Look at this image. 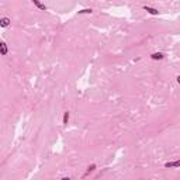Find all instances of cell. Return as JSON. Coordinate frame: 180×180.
Returning <instances> with one entry per match:
<instances>
[{"instance_id": "cell-2", "label": "cell", "mask_w": 180, "mask_h": 180, "mask_svg": "<svg viewBox=\"0 0 180 180\" xmlns=\"http://www.w3.org/2000/svg\"><path fill=\"white\" fill-rule=\"evenodd\" d=\"M7 52H9L7 45H6L4 42H0V55H7Z\"/></svg>"}, {"instance_id": "cell-1", "label": "cell", "mask_w": 180, "mask_h": 180, "mask_svg": "<svg viewBox=\"0 0 180 180\" xmlns=\"http://www.w3.org/2000/svg\"><path fill=\"white\" fill-rule=\"evenodd\" d=\"M143 10H145V11H148L149 14H152V16H158V14H159V11H158L156 9L149 7V6H143Z\"/></svg>"}, {"instance_id": "cell-9", "label": "cell", "mask_w": 180, "mask_h": 180, "mask_svg": "<svg viewBox=\"0 0 180 180\" xmlns=\"http://www.w3.org/2000/svg\"><path fill=\"white\" fill-rule=\"evenodd\" d=\"M94 169H96V165H90V166L87 167V172L84 173V176H87L89 173H90V172H93V170H94Z\"/></svg>"}, {"instance_id": "cell-3", "label": "cell", "mask_w": 180, "mask_h": 180, "mask_svg": "<svg viewBox=\"0 0 180 180\" xmlns=\"http://www.w3.org/2000/svg\"><path fill=\"white\" fill-rule=\"evenodd\" d=\"M151 58H152L153 60H161V59H163V58H165V55H163L162 52H155V54H152V55H151Z\"/></svg>"}, {"instance_id": "cell-8", "label": "cell", "mask_w": 180, "mask_h": 180, "mask_svg": "<svg viewBox=\"0 0 180 180\" xmlns=\"http://www.w3.org/2000/svg\"><path fill=\"white\" fill-rule=\"evenodd\" d=\"M90 13H93L92 9H83V10H80V11H79V14H90Z\"/></svg>"}, {"instance_id": "cell-6", "label": "cell", "mask_w": 180, "mask_h": 180, "mask_svg": "<svg viewBox=\"0 0 180 180\" xmlns=\"http://www.w3.org/2000/svg\"><path fill=\"white\" fill-rule=\"evenodd\" d=\"M9 24H10V20L7 19V17L0 19V27H9Z\"/></svg>"}, {"instance_id": "cell-4", "label": "cell", "mask_w": 180, "mask_h": 180, "mask_svg": "<svg viewBox=\"0 0 180 180\" xmlns=\"http://www.w3.org/2000/svg\"><path fill=\"white\" fill-rule=\"evenodd\" d=\"M32 3H34L35 6H37V7H38L40 10H46V6L44 4V3H41L40 0H32Z\"/></svg>"}, {"instance_id": "cell-7", "label": "cell", "mask_w": 180, "mask_h": 180, "mask_svg": "<svg viewBox=\"0 0 180 180\" xmlns=\"http://www.w3.org/2000/svg\"><path fill=\"white\" fill-rule=\"evenodd\" d=\"M68 121H69V113L66 111V113H63V120H62V122H63V125L68 124Z\"/></svg>"}, {"instance_id": "cell-5", "label": "cell", "mask_w": 180, "mask_h": 180, "mask_svg": "<svg viewBox=\"0 0 180 180\" xmlns=\"http://www.w3.org/2000/svg\"><path fill=\"white\" fill-rule=\"evenodd\" d=\"M180 166V162L176 161V162H167L165 163V167H179Z\"/></svg>"}]
</instances>
